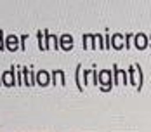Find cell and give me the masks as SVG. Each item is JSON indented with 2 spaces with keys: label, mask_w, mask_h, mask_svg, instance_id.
<instances>
[{
  "label": "cell",
  "mask_w": 151,
  "mask_h": 132,
  "mask_svg": "<svg viewBox=\"0 0 151 132\" xmlns=\"http://www.w3.org/2000/svg\"><path fill=\"white\" fill-rule=\"evenodd\" d=\"M113 44H115V47H116V49H120V47H122L123 40H122L120 35H115V37H113Z\"/></svg>",
  "instance_id": "obj_4"
},
{
  "label": "cell",
  "mask_w": 151,
  "mask_h": 132,
  "mask_svg": "<svg viewBox=\"0 0 151 132\" xmlns=\"http://www.w3.org/2000/svg\"><path fill=\"white\" fill-rule=\"evenodd\" d=\"M37 82H38L40 85H49L50 78H49V73H47L45 70H40V71H38V75H37Z\"/></svg>",
  "instance_id": "obj_2"
},
{
  "label": "cell",
  "mask_w": 151,
  "mask_h": 132,
  "mask_svg": "<svg viewBox=\"0 0 151 132\" xmlns=\"http://www.w3.org/2000/svg\"><path fill=\"white\" fill-rule=\"evenodd\" d=\"M7 47H9V50H16L17 47H16V37H9L7 38Z\"/></svg>",
  "instance_id": "obj_3"
},
{
  "label": "cell",
  "mask_w": 151,
  "mask_h": 132,
  "mask_svg": "<svg viewBox=\"0 0 151 132\" xmlns=\"http://www.w3.org/2000/svg\"><path fill=\"white\" fill-rule=\"evenodd\" d=\"M0 50H2V38H0Z\"/></svg>",
  "instance_id": "obj_5"
},
{
  "label": "cell",
  "mask_w": 151,
  "mask_h": 132,
  "mask_svg": "<svg viewBox=\"0 0 151 132\" xmlns=\"http://www.w3.org/2000/svg\"><path fill=\"white\" fill-rule=\"evenodd\" d=\"M134 44H136L137 49H146V45H148V37L142 35V33H139V35H136V38H134Z\"/></svg>",
  "instance_id": "obj_1"
}]
</instances>
